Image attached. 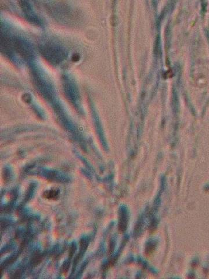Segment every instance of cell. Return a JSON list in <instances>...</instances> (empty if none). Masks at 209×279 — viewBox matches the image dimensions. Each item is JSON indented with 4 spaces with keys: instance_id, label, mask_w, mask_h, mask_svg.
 <instances>
[{
    "instance_id": "3957f363",
    "label": "cell",
    "mask_w": 209,
    "mask_h": 279,
    "mask_svg": "<svg viewBox=\"0 0 209 279\" xmlns=\"http://www.w3.org/2000/svg\"><path fill=\"white\" fill-rule=\"evenodd\" d=\"M44 197L49 199H56L58 197V192L56 190H50L44 193Z\"/></svg>"
},
{
    "instance_id": "7a4b0ae2",
    "label": "cell",
    "mask_w": 209,
    "mask_h": 279,
    "mask_svg": "<svg viewBox=\"0 0 209 279\" xmlns=\"http://www.w3.org/2000/svg\"><path fill=\"white\" fill-rule=\"evenodd\" d=\"M13 49L24 59L30 60L34 57V52L31 46L20 38L12 39Z\"/></svg>"
},
{
    "instance_id": "6da1fadb",
    "label": "cell",
    "mask_w": 209,
    "mask_h": 279,
    "mask_svg": "<svg viewBox=\"0 0 209 279\" xmlns=\"http://www.w3.org/2000/svg\"><path fill=\"white\" fill-rule=\"evenodd\" d=\"M40 49L44 58L52 64H59L66 57V52L64 49L52 43L44 44L40 47Z\"/></svg>"
}]
</instances>
